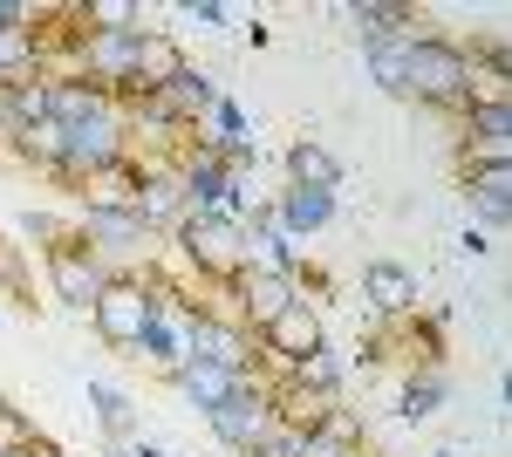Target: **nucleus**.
Returning <instances> with one entry per match:
<instances>
[{"instance_id":"obj_13","label":"nucleus","mask_w":512,"mask_h":457,"mask_svg":"<svg viewBox=\"0 0 512 457\" xmlns=\"http://www.w3.org/2000/svg\"><path fill=\"white\" fill-rule=\"evenodd\" d=\"M280 164H287V185L294 191H342V157L328 144H315V137H294Z\"/></svg>"},{"instance_id":"obj_20","label":"nucleus","mask_w":512,"mask_h":457,"mask_svg":"<svg viewBox=\"0 0 512 457\" xmlns=\"http://www.w3.org/2000/svg\"><path fill=\"white\" fill-rule=\"evenodd\" d=\"M89 403H96V417H103V437H110V451L117 444H137V403L110 389V382H89Z\"/></svg>"},{"instance_id":"obj_3","label":"nucleus","mask_w":512,"mask_h":457,"mask_svg":"<svg viewBox=\"0 0 512 457\" xmlns=\"http://www.w3.org/2000/svg\"><path fill=\"white\" fill-rule=\"evenodd\" d=\"M219 294L233 301V307H226V314H233L239 328H246V335H260L267 321H280L287 307L301 301V273H274V267H239L233 280L219 287Z\"/></svg>"},{"instance_id":"obj_31","label":"nucleus","mask_w":512,"mask_h":457,"mask_svg":"<svg viewBox=\"0 0 512 457\" xmlns=\"http://www.w3.org/2000/svg\"><path fill=\"white\" fill-rule=\"evenodd\" d=\"M14 137H21V123H14V110H7V96H0V151H14Z\"/></svg>"},{"instance_id":"obj_25","label":"nucleus","mask_w":512,"mask_h":457,"mask_svg":"<svg viewBox=\"0 0 512 457\" xmlns=\"http://www.w3.org/2000/svg\"><path fill=\"white\" fill-rule=\"evenodd\" d=\"M205 123H212V130H219V137H212V144H239V137H246V116H239V103H226V96H219V103H212V110H205Z\"/></svg>"},{"instance_id":"obj_2","label":"nucleus","mask_w":512,"mask_h":457,"mask_svg":"<svg viewBox=\"0 0 512 457\" xmlns=\"http://www.w3.org/2000/svg\"><path fill=\"white\" fill-rule=\"evenodd\" d=\"M171 246H178L185 273H198V287H226V280L246 267V226H239V219H219V212L178 219Z\"/></svg>"},{"instance_id":"obj_21","label":"nucleus","mask_w":512,"mask_h":457,"mask_svg":"<svg viewBox=\"0 0 512 457\" xmlns=\"http://www.w3.org/2000/svg\"><path fill=\"white\" fill-rule=\"evenodd\" d=\"M280 376L294 382V389H308V396H321V403H335V396H342V362H335L328 348H315L308 362H294V369H280Z\"/></svg>"},{"instance_id":"obj_32","label":"nucleus","mask_w":512,"mask_h":457,"mask_svg":"<svg viewBox=\"0 0 512 457\" xmlns=\"http://www.w3.org/2000/svg\"><path fill=\"white\" fill-rule=\"evenodd\" d=\"M110 457H137V444H117V451H110Z\"/></svg>"},{"instance_id":"obj_22","label":"nucleus","mask_w":512,"mask_h":457,"mask_svg":"<svg viewBox=\"0 0 512 457\" xmlns=\"http://www.w3.org/2000/svg\"><path fill=\"white\" fill-rule=\"evenodd\" d=\"M14 157L35 164L41 178H55V164H62V123L48 116V123H35V130H21V137H14Z\"/></svg>"},{"instance_id":"obj_29","label":"nucleus","mask_w":512,"mask_h":457,"mask_svg":"<svg viewBox=\"0 0 512 457\" xmlns=\"http://www.w3.org/2000/svg\"><path fill=\"white\" fill-rule=\"evenodd\" d=\"M301 457H362V444H328V437H301Z\"/></svg>"},{"instance_id":"obj_5","label":"nucleus","mask_w":512,"mask_h":457,"mask_svg":"<svg viewBox=\"0 0 512 457\" xmlns=\"http://www.w3.org/2000/svg\"><path fill=\"white\" fill-rule=\"evenodd\" d=\"M69 232H76V246H89L110 273H130V260L151 253V226H144L137 212H89V205H82L76 219H69Z\"/></svg>"},{"instance_id":"obj_7","label":"nucleus","mask_w":512,"mask_h":457,"mask_svg":"<svg viewBox=\"0 0 512 457\" xmlns=\"http://www.w3.org/2000/svg\"><path fill=\"white\" fill-rule=\"evenodd\" d=\"M205 423H212V437H219L226 451L253 457V444H260V437L274 430V410H267V382H260V376H246V382L233 389V396L219 403V410H205Z\"/></svg>"},{"instance_id":"obj_28","label":"nucleus","mask_w":512,"mask_h":457,"mask_svg":"<svg viewBox=\"0 0 512 457\" xmlns=\"http://www.w3.org/2000/svg\"><path fill=\"white\" fill-rule=\"evenodd\" d=\"M253 457H301V437H294V430H267V437H260V444H253Z\"/></svg>"},{"instance_id":"obj_14","label":"nucleus","mask_w":512,"mask_h":457,"mask_svg":"<svg viewBox=\"0 0 512 457\" xmlns=\"http://www.w3.org/2000/svg\"><path fill=\"white\" fill-rule=\"evenodd\" d=\"M137 191H144V164L137 157H117L110 171H96L82 185V205L89 212H137Z\"/></svg>"},{"instance_id":"obj_16","label":"nucleus","mask_w":512,"mask_h":457,"mask_svg":"<svg viewBox=\"0 0 512 457\" xmlns=\"http://www.w3.org/2000/svg\"><path fill=\"white\" fill-rule=\"evenodd\" d=\"M21 82H48L41 28H0V89H21Z\"/></svg>"},{"instance_id":"obj_23","label":"nucleus","mask_w":512,"mask_h":457,"mask_svg":"<svg viewBox=\"0 0 512 457\" xmlns=\"http://www.w3.org/2000/svg\"><path fill=\"white\" fill-rule=\"evenodd\" d=\"M437 403H444V369H424V376L403 382L396 417H403V423H424V417H437Z\"/></svg>"},{"instance_id":"obj_6","label":"nucleus","mask_w":512,"mask_h":457,"mask_svg":"<svg viewBox=\"0 0 512 457\" xmlns=\"http://www.w3.org/2000/svg\"><path fill=\"white\" fill-rule=\"evenodd\" d=\"M41 267H48V287H55V301L76 307V314H89V307H96V294L110 287V267H103L89 246H76V232H69V239H55V246L41 253Z\"/></svg>"},{"instance_id":"obj_11","label":"nucleus","mask_w":512,"mask_h":457,"mask_svg":"<svg viewBox=\"0 0 512 457\" xmlns=\"http://www.w3.org/2000/svg\"><path fill=\"white\" fill-rule=\"evenodd\" d=\"M342 21L355 28L362 48H376V41H410L424 21H417V7H403V0H349L342 7Z\"/></svg>"},{"instance_id":"obj_33","label":"nucleus","mask_w":512,"mask_h":457,"mask_svg":"<svg viewBox=\"0 0 512 457\" xmlns=\"http://www.w3.org/2000/svg\"><path fill=\"white\" fill-rule=\"evenodd\" d=\"M437 457H465V451H458V444H444V451H437Z\"/></svg>"},{"instance_id":"obj_26","label":"nucleus","mask_w":512,"mask_h":457,"mask_svg":"<svg viewBox=\"0 0 512 457\" xmlns=\"http://www.w3.org/2000/svg\"><path fill=\"white\" fill-rule=\"evenodd\" d=\"M178 14H185V21H192L198 35H226V21H233V14H226V7H219V0H185V7H178Z\"/></svg>"},{"instance_id":"obj_8","label":"nucleus","mask_w":512,"mask_h":457,"mask_svg":"<svg viewBox=\"0 0 512 457\" xmlns=\"http://www.w3.org/2000/svg\"><path fill=\"white\" fill-rule=\"evenodd\" d=\"M253 342H260V362H274V369H294V362H308L315 348H328V328H321V314H315L308 301H294L287 314H280V321H267Z\"/></svg>"},{"instance_id":"obj_17","label":"nucleus","mask_w":512,"mask_h":457,"mask_svg":"<svg viewBox=\"0 0 512 457\" xmlns=\"http://www.w3.org/2000/svg\"><path fill=\"white\" fill-rule=\"evenodd\" d=\"M465 198L478 205V219L492 232H506L512 219V171L506 164H465Z\"/></svg>"},{"instance_id":"obj_30","label":"nucleus","mask_w":512,"mask_h":457,"mask_svg":"<svg viewBox=\"0 0 512 457\" xmlns=\"http://www.w3.org/2000/svg\"><path fill=\"white\" fill-rule=\"evenodd\" d=\"M0 457H55V451L35 444V437H14V444H0Z\"/></svg>"},{"instance_id":"obj_24","label":"nucleus","mask_w":512,"mask_h":457,"mask_svg":"<svg viewBox=\"0 0 512 457\" xmlns=\"http://www.w3.org/2000/svg\"><path fill=\"white\" fill-rule=\"evenodd\" d=\"M403 48H410V41H376V48H362L369 82H376L383 96H403Z\"/></svg>"},{"instance_id":"obj_1","label":"nucleus","mask_w":512,"mask_h":457,"mask_svg":"<svg viewBox=\"0 0 512 457\" xmlns=\"http://www.w3.org/2000/svg\"><path fill=\"white\" fill-rule=\"evenodd\" d=\"M472 96V55L465 41L451 35H410L403 48V103H424V110H465Z\"/></svg>"},{"instance_id":"obj_27","label":"nucleus","mask_w":512,"mask_h":457,"mask_svg":"<svg viewBox=\"0 0 512 457\" xmlns=\"http://www.w3.org/2000/svg\"><path fill=\"white\" fill-rule=\"evenodd\" d=\"M21 232L41 239V253H48L55 239H69V219H55V212H21Z\"/></svg>"},{"instance_id":"obj_19","label":"nucleus","mask_w":512,"mask_h":457,"mask_svg":"<svg viewBox=\"0 0 512 457\" xmlns=\"http://www.w3.org/2000/svg\"><path fill=\"white\" fill-rule=\"evenodd\" d=\"M69 14H76L82 35H137V28H144V7H137V0H82Z\"/></svg>"},{"instance_id":"obj_15","label":"nucleus","mask_w":512,"mask_h":457,"mask_svg":"<svg viewBox=\"0 0 512 457\" xmlns=\"http://www.w3.org/2000/svg\"><path fill=\"white\" fill-rule=\"evenodd\" d=\"M164 382L185 396V403H198V410H219L226 396H233L246 376H226V369H212V362H198V355H185L178 369H164Z\"/></svg>"},{"instance_id":"obj_4","label":"nucleus","mask_w":512,"mask_h":457,"mask_svg":"<svg viewBox=\"0 0 512 457\" xmlns=\"http://www.w3.org/2000/svg\"><path fill=\"white\" fill-rule=\"evenodd\" d=\"M123 157V110H103L89 123H69L62 130V164H55V185H89L96 171H110Z\"/></svg>"},{"instance_id":"obj_12","label":"nucleus","mask_w":512,"mask_h":457,"mask_svg":"<svg viewBox=\"0 0 512 457\" xmlns=\"http://www.w3.org/2000/svg\"><path fill=\"white\" fill-rule=\"evenodd\" d=\"M117 110V96L110 89H96L89 76H48V116L69 130V123H89V116Z\"/></svg>"},{"instance_id":"obj_18","label":"nucleus","mask_w":512,"mask_h":457,"mask_svg":"<svg viewBox=\"0 0 512 457\" xmlns=\"http://www.w3.org/2000/svg\"><path fill=\"white\" fill-rule=\"evenodd\" d=\"M335 219V191H280L274 198V226L287 232V239H308V232H321Z\"/></svg>"},{"instance_id":"obj_9","label":"nucleus","mask_w":512,"mask_h":457,"mask_svg":"<svg viewBox=\"0 0 512 457\" xmlns=\"http://www.w3.org/2000/svg\"><path fill=\"white\" fill-rule=\"evenodd\" d=\"M362 301H369L376 321H410L417 301H424V280L403 267V260H369L362 267Z\"/></svg>"},{"instance_id":"obj_10","label":"nucleus","mask_w":512,"mask_h":457,"mask_svg":"<svg viewBox=\"0 0 512 457\" xmlns=\"http://www.w3.org/2000/svg\"><path fill=\"white\" fill-rule=\"evenodd\" d=\"M192 62H185V41L171 35V28H144L137 35V69H130V89H117V96H151V89H164L171 76H185Z\"/></svg>"}]
</instances>
